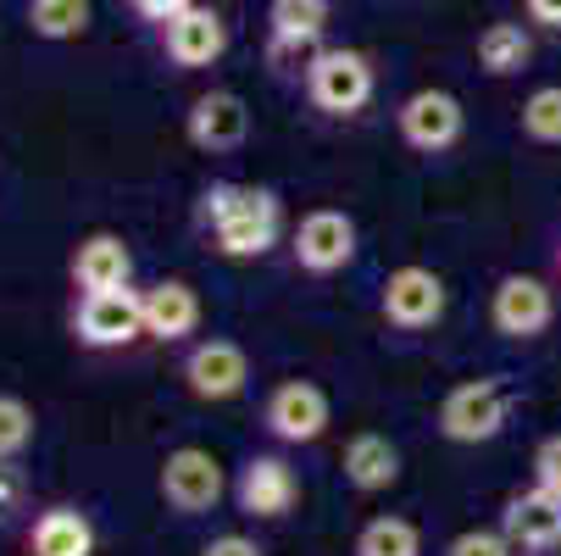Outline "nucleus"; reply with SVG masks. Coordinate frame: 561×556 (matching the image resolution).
<instances>
[{
  "instance_id": "nucleus-1",
  "label": "nucleus",
  "mask_w": 561,
  "mask_h": 556,
  "mask_svg": "<svg viewBox=\"0 0 561 556\" xmlns=\"http://www.w3.org/2000/svg\"><path fill=\"white\" fill-rule=\"evenodd\" d=\"M201 223L222 257L256 262L284 240V201L267 184H211L201 195Z\"/></svg>"
},
{
  "instance_id": "nucleus-2",
  "label": "nucleus",
  "mask_w": 561,
  "mask_h": 556,
  "mask_svg": "<svg viewBox=\"0 0 561 556\" xmlns=\"http://www.w3.org/2000/svg\"><path fill=\"white\" fill-rule=\"evenodd\" d=\"M512 407H517V395L506 378H461L439 401V434L450 445H490L506 434Z\"/></svg>"
},
{
  "instance_id": "nucleus-3",
  "label": "nucleus",
  "mask_w": 561,
  "mask_h": 556,
  "mask_svg": "<svg viewBox=\"0 0 561 556\" xmlns=\"http://www.w3.org/2000/svg\"><path fill=\"white\" fill-rule=\"evenodd\" d=\"M378 90V72L362 50L351 45H334V50H317L311 67H306V95L317 112H329V117H356Z\"/></svg>"
},
{
  "instance_id": "nucleus-4",
  "label": "nucleus",
  "mask_w": 561,
  "mask_h": 556,
  "mask_svg": "<svg viewBox=\"0 0 561 556\" xmlns=\"http://www.w3.org/2000/svg\"><path fill=\"white\" fill-rule=\"evenodd\" d=\"M72 334L90 351H123L145 340V290H101V295H78L72 311Z\"/></svg>"
},
{
  "instance_id": "nucleus-5",
  "label": "nucleus",
  "mask_w": 561,
  "mask_h": 556,
  "mask_svg": "<svg viewBox=\"0 0 561 556\" xmlns=\"http://www.w3.org/2000/svg\"><path fill=\"white\" fill-rule=\"evenodd\" d=\"M334 423V407H329V389L311 384V378H284L273 384V395L262 401V429L278 440V445H317Z\"/></svg>"
},
{
  "instance_id": "nucleus-6",
  "label": "nucleus",
  "mask_w": 561,
  "mask_h": 556,
  "mask_svg": "<svg viewBox=\"0 0 561 556\" xmlns=\"http://www.w3.org/2000/svg\"><path fill=\"white\" fill-rule=\"evenodd\" d=\"M156 490H162V501L179 512V518H201L222 501L228 490V473L222 462L206 451V445H179L162 456V473H156Z\"/></svg>"
},
{
  "instance_id": "nucleus-7",
  "label": "nucleus",
  "mask_w": 561,
  "mask_h": 556,
  "mask_svg": "<svg viewBox=\"0 0 561 556\" xmlns=\"http://www.w3.org/2000/svg\"><path fill=\"white\" fill-rule=\"evenodd\" d=\"M289 257H295V268L311 273V279L345 273V268L356 262V223H351V212H340V206L306 212V217L295 223V234H289Z\"/></svg>"
},
{
  "instance_id": "nucleus-8",
  "label": "nucleus",
  "mask_w": 561,
  "mask_h": 556,
  "mask_svg": "<svg viewBox=\"0 0 561 556\" xmlns=\"http://www.w3.org/2000/svg\"><path fill=\"white\" fill-rule=\"evenodd\" d=\"M445 300H450L445 279H439L434 268H417V262L394 268V273L378 284V311H383V324L400 329V334L434 329L439 317H445Z\"/></svg>"
},
{
  "instance_id": "nucleus-9",
  "label": "nucleus",
  "mask_w": 561,
  "mask_h": 556,
  "mask_svg": "<svg viewBox=\"0 0 561 556\" xmlns=\"http://www.w3.org/2000/svg\"><path fill=\"white\" fill-rule=\"evenodd\" d=\"M179 378H184V389L195 395V401L222 407V401H239V395H245V384H251V356H245V345H239V340L206 334V340H195V345L184 351Z\"/></svg>"
},
{
  "instance_id": "nucleus-10",
  "label": "nucleus",
  "mask_w": 561,
  "mask_h": 556,
  "mask_svg": "<svg viewBox=\"0 0 561 556\" xmlns=\"http://www.w3.org/2000/svg\"><path fill=\"white\" fill-rule=\"evenodd\" d=\"M233 501H239V512L256 518V523H278V518H289L295 501H300V473L289 467V456L256 451V456L239 462Z\"/></svg>"
},
{
  "instance_id": "nucleus-11",
  "label": "nucleus",
  "mask_w": 561,
  "mask_h": 556,
  "mask_svg": "<svg viewBox=\"0 0 561 556\" xmlns=\"http://www.w3.org/2000/svg\"><path fill=\"white\" fill-rule=\"evenodd\" d=\"M556 317V295L534 273H506L490 295V324L501 340H539Z\"/></svg>"
},
{
  "instance_id": "nucleus-12",
  "label": "nucleus",
  "mask_w": 561,
  "mask_h": 556,
  "mask_svg": "<svg viewBox=\"0 0 561 556\" xmlns=\"http://www.w3.org/2000/svg\"><path fill=\"white\" fill-rule=\"evenodd\" d=\"M394 128H400V139H407L412 150L439 156V150H450L461 139L467 112H461V101L450 90H412L407 101H400V112H394Z\"/></svg>"
},
{
  "instance_id": "nucleus-13",
  "label": "nucleus",
  "mask_w": 561,
  "mask_h": 556,
  "mask_svg": "<svg viewBox=\"0 0 561 556\" xmlns=\"http://www.w3.org/2000/svg\"><path fill=\"white\" fill-rule=\"evenodd\" d=\"M184 139L206 156H228V150H239L251 139V106L233 90H206L184 112Z\"/></svg>"
},
{
  "instance_id": "nucleus-14",
  "label": "nucleus",
  "mask_w": 561,
  "mask_h": 556,
  "mask_svg": "<svg viewBox=\"0 0 561 556\" xmlns=\"http://www.w3.org/2000/svg\"><path fill=\"white\" fill-rule=\"evenodd\" d=\"M162 50H168V61L184 67V72L211 67V61L228 50V23H222V12H217V7H190V12H179L173 23H162Z\"/></svg>"
},
{
  "instance_id": "nucleus-15",
  "label": "nucleus",
  "mask_w": 561,
  "mask_h": 556,
  "mask_svg": "<svg viewBox=\"0 0 561 556\" xmlns=\"http://www.w3.org/2000/svg\"><path fill=\"white\" fill-rule=\"evenodd\" d=\"M195 329H201V295L190 279H162L145 290V340L184 345Z\"/></svg>"
},
{
  "instance_id": "nucleus-16",
  "label": "nucleus",
  "mask_w": 561,
  "mask_h": 556,
  "mask_svg": "<svg viewBox=\"0 0 561 556\" xmlns=\"http://www.w3.org/2000/svg\"><path fill=\"white\" fill-rule=\"evenodd\" d=\"M501 534L517 545V551H556L561 545V490H523L506 501L501 512Z\"/></svg>"
},
{
  "instance_id": "nucleus-17",
  "label": "nucleus",
  "mask_w": 561,
  "mask_h": 556,
  "mask_svg": "<svg viewBox=\"0 0 561 556\" xmlns=\"http://www.w3.org/2000/svg\"><path fill=\"white\" fill-rule=\"evenodd\" d=\"M72 284L84 295H101V290H128L134 284V251L123 246V234H84L67 262Z\"/></svg>"
},
{
  "instance_id": "nucleus-18",
  "label": "nucleus",
  "mask_w": 561,
  "mask_h": 556,
  "mask_svg": "<svg viewBox=\"0 0 561 556\" xmlns=\"http://www.w3.org/2000/svg\"><path fill=\"white\" fill-rule=\"evenodd\" d=\"M340 467H345V485H351V490L378 496V490H389V485L400 479V445H394L389 434H373V429H367V434H351Z\"/></svg>"
},
{
  "instance_id": "nucleus-19",
  "label": "nucleus",
  "mask_w": 561,
  "mask_h": 556,
  "mask_svg": "<svg viewBox=\"0 0 561 556\" xmlns=\"http://www.w3.org/2000/svg\"><path fill=\"white\" fill-rule=\"evenodd\" d=\"M28 556H95V523L78 507H45L28 529Z\"/></svg>"
},
{
  "instance_id": "nucleus-20",
  "label": "nucleus",
  "mask_w": 561,
  "mask_h": 556,
  "mask_svg": "<svg viewBox=\"0 0 561 556\" xmlns=\"http://www.w3.org/2000/svg\"><path fill=\"white\" fill-rule=\"evenodd\" d=\"M267 29H273V50H311L329 29V0H273Z\"/></svg>"
},
{
  "instance_id": "nucleus-21",
  "label": "nucleus",
  "mask_w": 561,
  "mask_h": 556,
  "mask_svg": "<svg viewBox=\"0 0 561 556\" xmlns=\"http://www.w3.org/2000/svg\"><path fill=\"white\" fill-rule=\"evenodd\" d=\"M534 61V39L523 23H490L484 34H478V67H484L490 78H512Z\"/></svg>"
},
{
  "instance_id": "nucleus-22",
  "label": "nucleus",
  "mask_w": 561,
  "mask_h": 556,
  "mask_svg": "<svg viewBox=\"0 0 561 556\" xmlns=\"http://www.w3.org/2000/svg\"><path fill=\"white\" fill-rule=\"evenodd\" d=\"M28 34L50 45L90 34V0H28Z\"/></svg>"
},
{
  "instance_id": "nucleus-23",
  "label": "nucleus",
  "mask_w": 561,
  "mask_h": 556,
  "mask_svg": "<svg viewBox=\"0 0 561 556\" xmlns=\"http://www.w3.org/2000/svg\"><path fill=\"white\" fill-rule=\"evenodd\" d=\"M356 556H423V534H417L412 518L383 512V518L362 523V534H356Z\"/></svg>"
},
{
  "instance_id": "nucleus-24",
  "label": "nucleus",
  "mask_w": 561,
  "mask_h": 556,
  "mask_svg": "<svg viewBox=\"0 0 561 556\" xmlns=\"http://www.w3.org/2000/svg\"><path fill=\"white\" fill-rule=\"evenodd\" d=\"M517 123H523V134H528L534 145H561V84H539V90L523 101Z\"/></svg>"
},
{
  "instance_id": "nucleus-25",
  "label": "nucleus",
  "mask_w": 561,
  "mask_h": 556,
  "mask_svg": "<svg viewBox=\"0 0 561 556\" xmlns=\"http://www.w3.org/2000/svg\"><path fill=\"white\" fill-rule=\"evenodd\" d=\"M34 407L23 401V395H0V462H23V451L34 445Z\"/></svg>"
},
{
  "instance_id": "nucleus-26",
  "label": "nucleus",
  "mask_w": 561,
  "mask_h": 556,
  "mask_svg": "<svg viewBox=\"0 0 561 556\" xmlns=\"http://www.w3.org/2000/svg\"><path fill=\"white\" fill-rule=\"evenodd\" d=\"M28 496H34V485H28V467H23V462H0V529L23 523Z\"/></svg>"
},
{
  "instance_id": "nucleus-27",
  "label": "nucleus",
  "mask_w": 561,
  "mask_h": 556,
  "mask_svg": "<svg viewBox=\"0 0 561 556\" xmlns=\"http://www.w3.org/2000/svg\"><path fill=\"white\" fill-rule=\"evenodd\" d=\"M517 545L501 534V529H467L445 545V556H512Z\"/></svg>"
},
{
  "instance_id": "nucleus-28",
  "label": "nucleus",
  "mask_w": 561,
  "mask_h": 556,
  "mask_svg": "<svg viewBox=\"0 0 561 556\" xmlns=\"http://www.w3.org/2000/svg\"><path fill=\"white\" fill-rule=\"evenodd\" d=\"M534 485L561 490V434L539 440V451H534Z\"/></svg>"
},
{
  "instance_id": "nucleus-29",
  "label": "nucleus",
  "mask_w": 561,
  "mask_h": 556,
  "mask_svg": "<svg viewBox=\"0 0 561 556\" xmlns=\"http://www.w3.org/2000/svg\"><path fill=\"white\" fill-rule=\"evenodd\" d=\"M201 556H267L251 534H217V540H206V551Z\"/></svg>"
},
{
  "instance_id": "nucleus-30",
  "label": "nucleus",
  "mask_w": 561,
  "mask_h": 556,
  "mask_svg": "<svg viewBox=\"0 0 561 556\" xmlns=\"http://www.w3.org/2000/svg\"><path fill=\"white\" fill-rule=\"evenodd\" d=\"M190 7H201V0H134V12H139L145 23H173V18L190 12Z\"/></svg>"
},
{
  "instance_id": "nucleus-31",
  "label": "nucleus",
  "mask_w": 561,
  "mask_h": 556,
  "mask_svg": "<svg viewBox=\"0 0 561 556\" xmlns=\"http://www.w3.org/2000/svg\"><path fill=\"white\" fill-rule=\"evenodd\" d=\"M523 12H528L539 29H561V0H523Z\"/></svg>"
}]
</instances>
